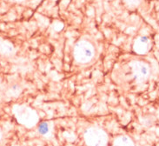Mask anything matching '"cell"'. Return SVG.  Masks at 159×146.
I'll list each match as a JSON object with an SVG mask.
<instances>
[{"label":"cell","instance_id":"1","mask_svg":"<svg viewBox=\"0 0 159 146\" xmlns=\"http://www.w3.org/2000/svg\"><path fill=\"white\" fill-rule=\"evenodd\" d=\"M74 58L79 64H87L93 59L95 56V50L93 45L86 41H79L74 48Z\"/></svg>","mask_w":159,"mask_h":146},{"label":"cell","instance_id":"2","mask_svg":"<svg viewBox=\"0 0 159 146\" xmlns=\"http://www.w3.org/2000/svg\"><path fill=\"white\" fill-rule=\"evenodd\" d=\"M86 142L90 146H104L106 142V136L102 130H90L85 135Z\"/></svg>","mask_w":159,"mask_h":146},{"label":"cell","instance_id":"3","mask_svg":"<svg viewBox=\"0 0 159 146\" xmlns=\"http://www.w3.org/2000/svg\"><path fill=\"white\" fill-rule=\"evenodd\" d=\"M132 73H133L135 78L138 81H143L146 80L150 76V69L149 66L140 61L134 62L131 65Z\"/></svg>","mask_w":159,"mask_h":146},{"label":"cell","instance_id":"4","mask_svg":"<svg viewBox=\"0 0 159 146\" xmlns=\"http://www.w3.org/2000/svg\"><path fill=\"white\" fill-rule=\"evenodd\" d=\"M151 48V41L146 36L138 38L134 43V51L138 54H145Z\"/></svg>","mask_w":159,"mask_h":146},{"label":"cell","instance_id":"5","mask_svg":"<svg viewBox=\"0 0 159 146\" xmlns=\"http://www.w3.org/2000/svg\"><path fill=\"white\" fill-rule=\"evenodd\" d=\"M22 91L21 85L17 82H12L9 84L5 91H4V96L8 98H14L18 97Z\"/></svg>","mask_w":159,"mask_h":146},{"label":"cell","instance_id":"6","mask_svg":"<svg viewBox=\"0 0 159 146\" xmlns=\"http://www.w3.org/2000/svg\"><path fill=\"white\" fill-rule=\"evenodd\" d=\"M15 49L11 42L4 39H0V55L2 56H11L14 54Z\"/></svg>","mask_w":159,"mask_h":146},{"label":"cell","instance_id":"7","mask_svg":"<svg viewBox=\"0 0 159 146\" xmlns=\"http://www.w3.org/2000/svg\"><path fill=\"white\" fill-rule=\"evenodd\" d=\"M116 146H131V144L129 142V138H121L118 139L116 142Z\"/></svg>","mask_w":159,"mask_h":146},{"label":"cell","instance_id":"8","mask_svg":"<svg viewBox=\"0 0 159 146\" xmlns=\"http://www.w3.org/2000/svg\"><path fill=\"white\" fill-rule=\"evenodd\" d=\"M39 131L43 135H45L49 131V126L47 123H42L40 124L39 127Z\"/></svg>","mask_w":159,"mask_h":146},{"label":"cell","instance_id":"9","mask_svg":"<svg viewBox=\"0 0 159 146\" xmlns=\"http://www.w3.org/2000/svg\"><path fill=\"white\" fill-rule=\"evenodd\" d=\"M125 3L128 4L130 7H136L138 4L141 3L142 0H125Z\"/></svg>","mask_w":159,"mask_h":146},{"label":"cell","instance_id":"10","mask_svg":"<svg viewBox=\"0 0 159 146\" xmlns=\"http://www.w3.org/2000/svg\"><path fill=\"white\" fill-rule=\"evenodd\" d=\"M0 87H1V79H0Z\"/></svg>","mask_w":159,"mask_h":146},{"label":"cell","instance_id":"11","mask_svg":"<svg viewBox=\"0 0 159 146\" xmlns=\"http://www.w3.org/2000/svg\"><path fill=\"white\" fill-rule=\"evenodd\" d=\"M0 138H1V131H0Z\"/></svg>","mask_w":159,"mask_h":146},{"label":"cell","instance_id":"12","mask_svg":"<svg viewBox=\"0 0 159 146\" xmlns=\"http://www.w3.org/2000/svg\"><path fill=\"white\" fill-rule=\"evenodd\" d=\"M17 1H23V0H17Z\"/></svg>","mask_w":159,"mask_h":146}]
</instances>
